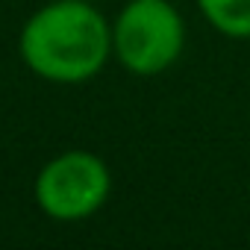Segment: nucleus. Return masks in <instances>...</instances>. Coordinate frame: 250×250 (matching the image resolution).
<instances>
[{
  "mask_svg": "<svg viewBox=\"0 0 250 250\" xmlns=\"http://www.w3.org/2000/svg\"><path fill=\"white\" fill-rule=\"evenodd\" d=\"M24 65L59 85H77L103 71L112 53V27L91 0H50L21 27Z\"/></svg>",
  "mask_w": 250,
  "mask_h": 250,
  "instance_id": "obj_1",
  "label": "nucleus"
},
{
  "mask_svg": "<svg viewBox=\"0 0 250 250\" xmlns=\"http://www.w3.org/2000/svg\"><path fill=\"white\" fill-rule=\"evenodd\" d=\"M186 47V21L168 0H130L112 24V53L136 77L168 71Z\"/></svg>",
  "mask_w": 250,
  "mask_h": 250,
  "instance_id": "obj_2",
  "label": "nucleus"
},
{
  "mask_svg": "<svg viewBox=\"0 0 250 250\" xmlns=\"http://www.w3.org/2000/svg\"><path fill=\"white\" fill-rule=\"evenodd\" d=\"M112 191L109 165L91 150H65L53 156L36 177L33 194L39 209L53 221L91 218Z\"/></svg>",
  "mask_w": 250,
  "mask_h": 250,
  "instance_id": "obj_3",
  "label": "nucleus"
},
{
  "mask_svg": "<svg viewBox=\"0 0 250 250\" xmlns=\"http://www.w3.org/2000/svg\"><path fill=\"white\" fill-rule=\"evenodd\" d=\"M209 27L227 39H250V0H197Z\"/></svg>",
  "mask_w": 250,
  "mask_h": 250,
  "instance_id": "obj_4",
  "label": "nucleus"
}]
</instances>
